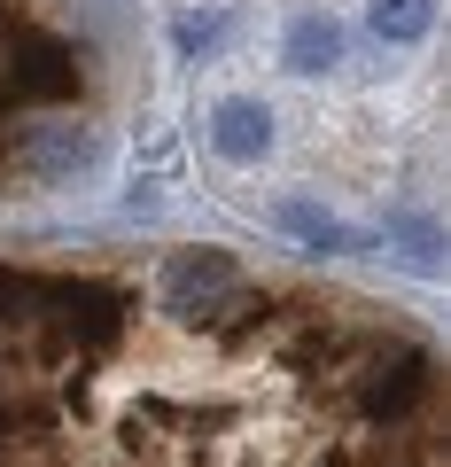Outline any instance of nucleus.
<instances>
[{
	"mask_svg": "<svg viewBox=\"0 0 451 467\" xmlns=\"http://www.w3.org/2000/svg\"><path fill=\"white\" fill-rule=\"evenodd\" d=\"M156 296H164V312L179 327H218L226 312L250 304V281H241V265L226 250H171L164 273H156Z\"/></svg>",
	"mask_w": 451,
	"mask_h": 467,
	"instance_id": "obj_1",
	"label": "nucleus"
},
{
	"mask_svg": "<svg viewBox=\"0 0 451 467\" xmlns=\"http://www.w3.org/2000/svg\"><path fill=\"white\" fill-rule=\"evenodd\" d=\"M8 156H16L32 180H78V171L101 164V133L86 117H39V125H24V133L8 140Z\"/></svg>",
	"mask_w": 451,
	"mask_h": 467,
	"instance_id": "obj_2",
	"label": "nucleus"
},
{
	"mask_svg": "<svg viewBox=\"0 0 451 467\" xmlns=\"http://www.w3.org/2000/svg\"><path fill=\"white\" fill-rule=\"evenodd\" d=\"M420 398H428V358L420 350H397L389 367H366V382H358V413L366 420H405Z\"/></svg>",
	"mask_w": 451,
	"mask_h": 467,
	"instance_id": "obj_3",
	"label": "nucleus"
},
{
	"mask_svg": "<svg viewBox=\"0 0 451 467\" xmlns=\"http://www.w3.org/2000/svg\"><path fill=\"white\" fill-rule=\"evenodd\" d=\"M70 86H78V63L55 39H24L8 63V101H70Z\"/></svg>",
	"mask_w": 451,
	"mask_h": 467,
	"instance_id": "obj_4",
	"label": "nucleus"
},
{
	"mask_svg": "<svg viewBox=\"0 0 451 467\" xmlns=\"http://www.w3.org/2000/svg\"><path fill=\"white\" fill-rule=\"evenodd\" d=\"M210 149L226 156V164H257V156H272V109L257 94H234L210 109Z\"/></svg>",
	"mask_w": 451,
	"mask_h": 467,
	"instance_id": "obj_5",
	"label": "nucleus"
},
{
	"mask_svg": "<svg viewBox=\"0 0 451 467\" xmlns=\"http://www.w3.org/2000/svg\"><path fill=\"white\" fill-rule=\"evenodd\" d=\"M281 63L296 70V78H319V70H334V63H343V24H334L327 8H303V16L288 24V39H281Z\"/></svg>",
	"mask_w": 451,
	"mask_h": 467,
	"instance_id": "obj_6",
	"label": "nucleus"
},
{
	"mask_svg": "<svg viewBox=\"0 0 451 467\" xmlns=\"http://www.w3.org/2000/svg\"><path fill=\"white\" fill-rule=\"evenodd\" d=\"M281 234H296L303 250H319V257H351V250H358V234L343 226L334 211L303 202V195H288V202H281Z\"/></svg>",
	"mask_w": 451,
	"mask_h": 467,
	"instance_id": "obj_7",
	"label": "nucleus"
},
{
	"mask_svg": "<svg viewBox=\"0 0 451 467\" xmlns=\"http://www.w3.org/2000/svg\"><path fill=\"white\" fill-rule=\"evenodd\" d=\"M366 24L389 47H413V39L436 32V0H366Z\"/></svg>",
	"mask_w": 451,
	"mask_h": 467,
	"instance_id": "obj_8",
	"label": "nucleus"
},
{
	"mask_svg": "<svg viewBox=\"0 0 451 467\" xmlns=\"http://www.w3.org/2000/svg\"><path fill=\"white\" fill-rule=\"evenodd\" d=\"M389 242H397L420 273H444V226H436V218H389Z\"/></svg>",
	"mask_w": 451,
	"mask_h": 467,
	"instance_id": "obj_9",
	"label": "nucleus"
},
{
	"mask_svg": "<svg viewBox=\"0 0 451 467\" xmlns=\"http://www.w3.org/2000/svg\"><path fill=\"white\" fill-rule=\"evenodd\" d=\"M226 32H234L226 16H179V24H171V47H179L187 63H202V55L226 47Z\"/></svg>",
	"mask_w": 451,
	"mask_h": 467,
	"instance_id": "obj_10",
	"label": "nucleus"
},
{
	"mask_svg": "<svg viewBox=\"0 0 451 467\" xmlns=\"http://www.w3.org/2000/svg\"><path fill=\"white\" fill-rule=\"evenodd\" d=\"M8 16H16V0H0V32H8Z\"/></svg>",
	"mask_w": 451,
	"mask_h": 467,
	"instance_id": "obj_11",
	"label": "nucleus"
}]
</instances>
